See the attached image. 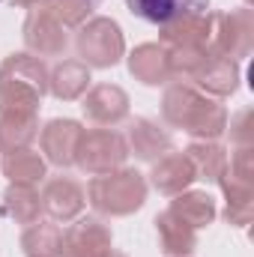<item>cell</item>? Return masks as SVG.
<instances>
[{"mask_svg":"<svg viewBox=\"0 0 254 257\" xmlns=\"http://www.w3.org/2000/svg\"><path fill=\"white\" fill-rule=\"evenodd\" d=\"M81 111L90 123L96 126H117L129 117V93L117 84H96L93 90H87L81 96Z\"/></svg>","mask_w":254,"mask_h":257,"instance_id":"10","label":"cell"},{"mask_svg":"<svg viewBox=\"0 0 254 257\" xmlns=\"http://www.w3.org/2000/svg\"><path fill=\"white\" fill-rule=\"evenodd\" d=\"M84 135V126L78 120H48L39 132V147L42 159L54 168H72L75 165V150Z\"/></svg>","mask_w":254,"mask_h":257,"instance_id":"11","label":"cell"},{"mask_svg":"<svg viewBox=\"0 0 254 257\" xmlns=\"http://www.w3.org/2000/svg\"><path fill=\"white\" fill-rule=\"evenodd\" d=\"M156 233H159V248L168 257H189L197 248V230L171 209L156 215Z\"/></svg>","mask_w":254,"mask_h":257,"instance_id":"17","label":"cell"},{"mask_svg":"<svg viewBox=\"0 0 254 257\" xmlns=\"http://www.w3.org/2000/svg\"><path fill=\"white\" fill-rule=\"evenodd\" d=\"M21 33H24L27 51H30L33 57H39V60H42V57H63L66 48H69V33H66V27L54 18V15H48L42 6H33V9L27 12Z\"/></svg>","mask_w":254,"mask_h":257,"instance_id":"8","label":"cell"},{"mask_svg":"<svg viewBox=\"0 0 254 257\" xmlns=\"http://www.w3.org/2000/svg\"><path fill=\"white\" fill-rule=\"evenodd\" d=\"M3 212L15 221V224H33L42 218V197L36 192V186H15L9 183V189L3 192Z\"/></svg>","mask_w":254,"mask_h":257,"instance_id":"25","label":"cell"},{"mask_svg":"<svg viewBox=\"0 0 254 257\" xmlns=\"http://www.w3.org/2000/svg\"><path fill=\"white\" fill-rule=\"evenodd\" d=\"M132 156L126 144V135L114 132V128H84L78 150H75V165L90 174V177H102L111 171L126 168V159Z\"/></svg>","mask_w":254,"mask_h":257,"instance_id":"5","label":"cell"},{"mask_svg":"<svg viewBox=\"0 0 254 257\" xmlns=\"http://www.w3.org/2000/svg\"><path fill=\"white\" fill-rule=\"evenodd\" d=\"M194 168H191L189 156L186 153H177L171 150L168 156H162L159 162H153V171H150V183L153 189L165 197H174V194L186 192L191 183H194Z\"/></svg>","mask_w":254,"mask_h":257,"instance_id":"16","label":"cell"},{"mask_svg":"<svg viewBox=\"0 0 254 257\" xmlns=\"http://www.w3.org/2000/svg\"><path fill=\"white\" fill-rule=\"evenodd\" d=\"M75 51L90 69H111L126 57V36L120 24L108 15L87 18L75 33Z\"/></svg>","mask_w":254,"mask_h":257,"instance_id":"4","label":"cell"},{"mask_svg":"<svg viewBox=\"0 0 254 257\" xmlns=\"http://www.w3.org/2000/svg\"><path fill=\"white\" fill-rule=\"evenodd\" d=\"M162 120L194 141H218L227 132V108L186 81L165 84Z\"/></svg>","mask_w":254,"mask_h":257,"instance_id":"1","label":"cell"},{"mask_svg":"<svg viewBox=\"0 0 254 257\" xmlns=\"http://www.w3.org/2000/svg\"><path fill=\"white\" fill-rule=\"evenodd\" d=\"M87 200L99 215L126 218L138 212L147 200V177L135 168H120L102 177H93L87 186Z\"/></svg>","mask_w":254,"mask_h":257,"instance_id":"3","label":"cell"},{"mask_svg":"<svg viewBox=\"0 0 254 257\" xmlns=\"http://www.w3.org/2000/svg\"><path fill=\"white\" fill-rule=\"evenodd\" d=\"M186 156H189L191 168H194V177L203 180V183H215L218 186V180L227 174L230 156H227V150L218 141H191Z\"/></svg>","mask_w":254,"mask_h":257,"instance_id":"20","label":"cell"},{"mask_svg":"<svg viewBox=\"0 0 254 257\" xmlns=\"http://www.w3.org/2000/svg\"><path fill=\"white\" fill-rule=\"evenodd\" d=\"M12 3H18V6H27V9H33V6H39L42 0H12Z\"/></svg>","mask_w":254,"mask_h":257,"instance_id":"30","label":"cell"},{"mask_svg":"<svg viewBox=\"0 0 254 257\" xmlns=\"http://www.w3.org/2000/svg\"><path fill=\"white\" fill-rule=\"evenodd\" d=\"M114 248L111 227L99 218H75L63 233L60 257H105Z\"/></svg>","mask_w":254,"mask_h":257,"instance_id":"9","label":"cell"},{"mask_svg":"<svg viewBox=\"0 0 254 257\" xmlns=\"http://www.w3.org/2000/svg\"><path fill=\"white\" fill-rule=\"evenodd\" d=\"M221 192H224V221L233 224V227H248L254 215V183H245V180H236L230 174H224L218 180Z\"/></svg>","mask_w":254,"mask_h":257,"instance_id":"22","label":"cell"},{"mask_svg":"<svg viewBox=\"0 0 254 257\" xmlns=\"http://www.w3.org/2000/svg\"><path fill=\"white\" fill-rule=\"evenodd\" d=\"M168 209H171L174 215H180V218H183L189 227H194V230L209 227V224L215 221V215H218L212 194L209 192H194V189H186V192L174 194V200H171Z\"/></svg>","mask_w":254,"mask_h":257,"instance_id":"23","label":"cell"},{"mask_svg":"<svg viewBox=\"0 0 254 257\" xmlns=\"http://www.w3.org/2000/svg\"><path fill=\"white\" fill-rule=\"evenodd\" d=\"M63 248V230L57 221H33L21 233V251L24 257H60Z\"/></svg>","mask_w":254,"mask_h":257,"instance_id":"24","label":"cell"},{"mask_svg":"<svg viewBox=\"0 0 254 257\" xmlns=\"http://www.w3.org/2000/svg\"><path fill=\"white\" fill-rule=\"evenodd\" d=\"M42 212L51 221H75L87 203V192L72 177H51L42 189Z\"/></svg>","mask_w":254,"mask_h":257,"instance_id":"12","label":"cell"},{"mask_svg":"<svg viewBox=\"0 0 254 257\" xmlns=\"http://www.w3.org/2000/svg\"><path fill=\"white\" fill-rule=\"evenodd\" d=\"M168 51V66H171V78L191 81L197 75V69L209 57L212 48H165Z\"/></svg>","mask_w":254,"mask_h":257,"instance_id":"28","label":"cell"},{"mask_svg":"<svg viewBox=\"0 0 254 257\" xmlns=\"http://www.w3.org/2000/svg\"><path fill=\"white\" fill-rule=\"evenodd\" d=\"M126 144H129V153H135V159L141 162H159L162 156H168L174 150V138L165 126H159L156 120L150 117H138L132 120L126 135Z\"/></svg>","mask_w":254,"mask_h":257,"instance_id":"14","label":"cell"},{"mask_svg":"<svg viewBox=\"0 0 254 257\" xmlns=\"http://www.w3.org/2000/svg\"><path fill=\"white\" fill-rule=\"evenodd\" d=\"M0 171L15 186H39L48 177V162L33 147H24V150H15V153H3Z\"/></svg>","mask_w":254,"mask_h":257,"instance_id":"18","label":"cell"},{"mask_svg":"<svg viewBox=\"0 0 254 257\" xmlns=\"http://www.w3.org/2000/svg\"><path fill=\"white\" fill-rule=\"evenodd\" d=\"M129 72L135 81H141L144 87H165L171 84V66H168V51L159 42H144L138 45L126 57Z\"/></svg>","mask_w":254,"mask_h":257,"instance_id":"15","label":"cell"},{"mask_svg":"<svg viewBox=\"0 0 254 257\" xmlns=\"http://www.w3.org/2000/svg\"><path fill=\"white\" fill-rule=\"evenodd\" d=\"M39 138V114L3 111L0 114V153H15Z\"/></svg>","mask_w":254,"mask_h":257,"instance_id":"21","label":"cell"},{"mask_svg":"<svg viewBox=\"0 0 254 257\" xmlns=\"http://www.w3.org/2000/svg\"><path fill=\"white\" fill-rule=\"evenodd\" d=\"M90 66L81 60H60L48 72V93L60 102H75L90 90Z\"/></svg>","mask_w":254,"mask_h":257,"instance_id":"19","label":"cell"},{"mask_svg":"<svg viewBox=\"0 0 254 257\" xmlns=\"http://www.w3.org/2000/svg\"><path fill=\"white\" fill-rule=\"evenodd\" d=\"M48 93V66L30 51L9 54L0 63V114L27 111L39 114V102Z\"/></svg>","mask_w":254,"mask_h":257,"instance_id":"2","label":"cell"},{"mask_svg":"<svg viewBox=\"0 0 254 257\" xmlns=\"http://www.w3.org/2000/svg\"><path fill=\"white\" fill-rule=\"evenodd\" d=\"M215 12L206 0H197L191 9L174 15L171 21L159 24V45L165 48H209L212 45Z\"/></svg>","mask_w":254,"mask_h":257,"instance_id":"6","label":"cell"},{"mask_svg":"<svg viewBox=\"0 0 254 257\" xmlns=\"http://www.w3.org/2000/svg\"><path fill=\"white\" fill-rule=\"evenodd\" d=\"M105 257H126V254H123V251H114V248H111V251H108Z\"/></svg>","mask_w":254,"mask_h":257,"instance_id":"31","label":"cell"},{"mask_svg":"<svg viewBox=\"0 0 254 257\" xmlns=\"http://www.w3.org/2000/svg\"><path fill=\"white\" fill-rule=\"evenodd\" d=\"M215 54H224L236 63H242L254 48V12L245 6H236L230 12H215L212 27V45Z\"/></svg>","mask_w":254,"mask_h":257,"instance_id":"7","label":"cell"},{"mask_svg":"<svg viewBox=\"0 0 254 257\" xmlns=\"http://www.w3.org/2000/svg\"><path fill=\"white\" fill-rule=\"evenodd\" d=\"M230 141L236 144V147H248L254 141V132H251V108H245V111H239L236 117H230Z\"/></svg>","mask_w":254,"mask_h":257,"instance_id":"29","label":"cell"},{"mask_svg":"<svg viewBox=\"0 0 254 257\" xmlns=\"http://www.w3.org/2000/svg\"><path fill=\"white\" fill-rule=\"evenodd\" d=\"M239 78H242V72H239V63L236 60L209 51V57L203 60V66L197 69V75L191 81L197 84L200 93H206L212 99H224V96H233L236 93Z\"/></svg>","mask_w":254,"mask_h":257,"instance_id":"13","label":"cell"},{"mask_svg":"<svg viewBox=\"0 0 254 257\" xmlns=\"http://www.w3.org/2000/svg\"><path fill=\"white\" fill-rule=\"evenodd\" d=\"M39 6L69 30V27H81L87 18H93L96 0H42Z\"/></svg>","mask_w":254,"mask_h":257,"instance_id":"27","label":"cell"},{"mask_svg":"<svg viewBox=\"0 0 254 257\" xmlns=\"http://www.w3.org/2000/svg\"><path fill=\"white\" fill-rule=\"evenodd\" d=\"M194 3L197 0H126L129 12L138 15V18H144V21H150V24H165L174 15L191 9Z\"/></svg>","mask_w":254,"mask_h":257,"instance_id":"26","label":"cell"}]
</instances>
